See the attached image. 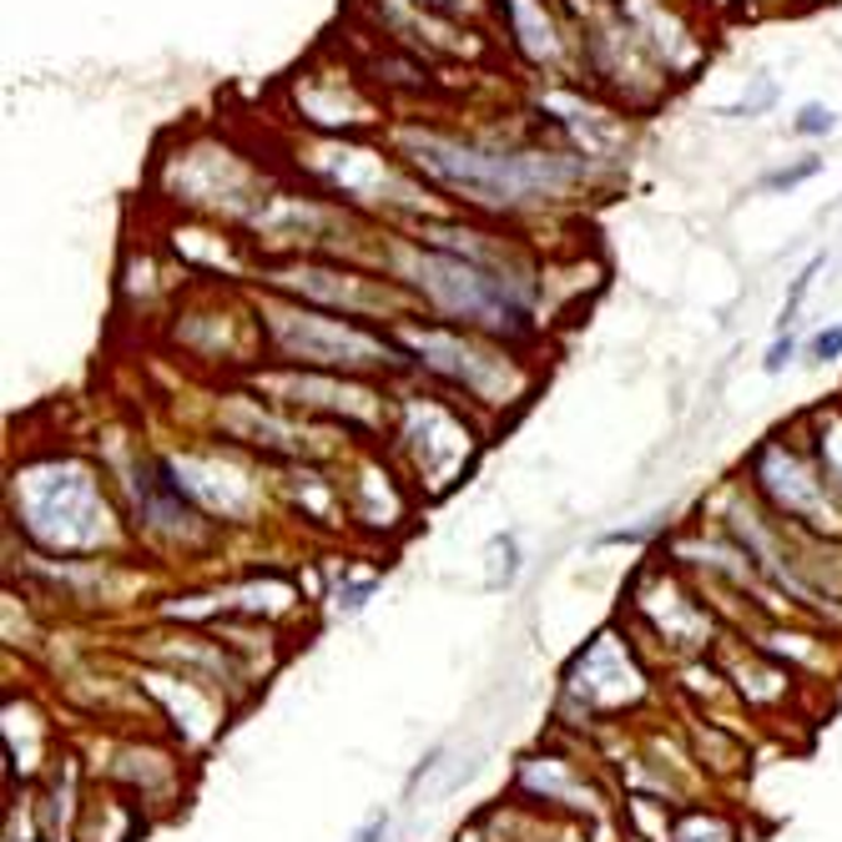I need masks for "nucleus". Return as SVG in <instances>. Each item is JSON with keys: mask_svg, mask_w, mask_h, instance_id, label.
Masks as SVG:
<instances>
[{"mask_svg": "<svg viewBox=\"0 0 842 842\" xmlns=\"http://www.w3.org/2000/svg\"><path fill=\"white\" fill-rule=\"evenodd\" d=\"M671 842H732V828L716 812H686L671 832Z\"/></svg>", "mask_w": 842, "mask_h": 842, "instance_id": "7ed1b4c3", "label": "nucleus"}, {"mask_svg": "<svg viewBox=\"0 0 842 842\" xmlns=\"http://www.w3.org/2000/svg\"><path fill=\"white\" fill-rule=\"evenodd\" d=\"M383 832H389V818H373L369 828H363V832H359V838H353V842H383Z\"/></svg>", "mask_w": 842, "mask_h": 842, "instance_id": "1a4fd4ad", "label": "nucleus"}, {"mask_svg": "<svg viewBox=\"0 0 842 842\" xmlns=\"http://www.w3.org/2000/svg\"><path fill=\"white\" fill-rule=\"evenodd\" d=\"M21 510H26V530L46 550H97L111 535L107 500L97 494L91 474L71 470V464H51V470L26 474Z\"/></svg>", "mask_w": 842, "mask_h": 842, "instance_id": "f257e3e1", "label": "nucleus"}, {"mask_svg": "<svg viewBox=\"0 0 842 842\" xmlns=\"http://www.w3.org/2000/svg\"><path fill=\"white\" fill-rule=\"evenodd\" d=\"M812 359H818V363L842 359V323H838V329H822L818 339H812Z\"/></svg>", "mask_w": 842, "mask_h": 842, "instance_id": "0eeeda50", "label": "nucleus"}, {"mask_svg": "<svg viewBox=\"0 0 842 842\" xmlns=\"http://www.w3.org/2000/svg\"><path fill=\"white\" fill-rule=\"evenodd\" d=\"M818 172H822V162L818 157H808V162H798V167H776V172H766L762 187L766 192H782V187H802L808 177H818Z\"/></svg>", "mask_w": 842, "mask_h": 842, "instance_id": "20e7f679", "label": "nucleus"}, {"mask_svg": "<svg viewBox=\"0 0 842 842\" xmlns=\"http://www.w3.org/2000/svg\"><path fill=\"white\" fill-rule=\"evenodd\" d=\"M565 691L570 696H580V706L585 711H621L645 691V676H641V666H635L631 645H625L621 635L605 631V635H595L575 661H570Z\"/></svg>", "mask_w": 842, "mask_h": 842, "instance_id": "f03ea898", "label": "nucleus"}, {"mask_svg": "<svg viewBox=\"0 0 842 842\" xmlns=\"http://www.w3.org/2000/svg\"><path fill=\"white\" fill-rule=\"evenodd\" d=\"M792 353H798V343H792V339H788V333H782V339H776V343H772V349H766V359H762V369H766V373H782V369H788V363H792Z\"/></svg>", "mask_w": 842, "mask_h": 842, "instance_id": "6e6552de", "label": "nucleus"}, {"mask_svg": "<svg viewBox=\"0 0 842 842\" xmlns=\"http://www.w3.org/2000/svg\"><path fill=\"white\" fill-rule=\"evenodd\" d=\"M832 127H838V117H832L828 107H818V101H812V107H802L798 121H792V132H798V137H828Z\"/></svg>", "mask_w": 842, "mask_h": 842, "instance_id": "423d86ee", "label": "nucleus"}, {"mask_svg": "<svg viewBox=\"0 0 842 842\" xmlns=\"http://www.w3.org/2000/svg\"><path fill=\"white\" fill-rule=\"evenodd\" d=\"M818 268H822V258H812L808 268L798 273V283H792V293H788V303H782V318H776V329L788 333V323L798 318V308H802V298H808V288H812V278H818Z\"/></svg>", "mask_w": 842, "mask_h": 842, "instance_id": "39448f33", "label": "nucleus"}]
</instances>
